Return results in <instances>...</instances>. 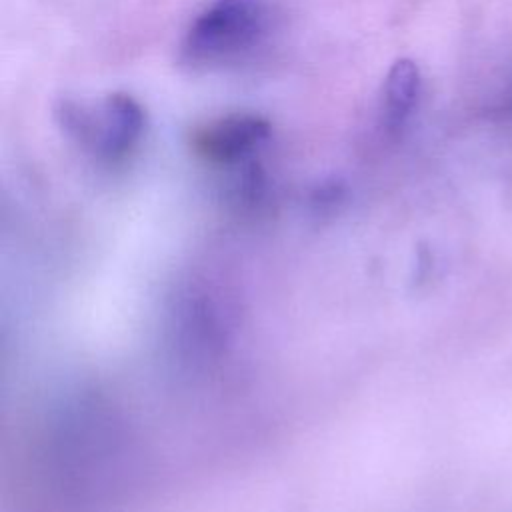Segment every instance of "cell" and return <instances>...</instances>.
<instances>
[{"label":"cell","instance_id":"cell-2","mask_svg":"<svg viewBox=\"0 0 512 512\" xmlns=\"http://www.w3.org/2000/svg\"><path fill=\"white\" fill-rule=\"evenodd\" d=\"M56 116L70 140L102 160L130 154L146 126L144 108L126 92L108 94L98 102L62 100Z\"/></svg>","mask_w":512,"mask_h":512},{"label":"cell","instance_id":"cell-3","mask_svg":"<svg viewBox=\"0 0 512 512\" xmlns=\"http://www.w3.org/2000/svg\"><path fill=\"white\" fill-rule=\"evenodd\" d=\"M272 126L258 114H228L214 118L192 132L194 152L218 164H234L252 156L268 138Z\"/></svg>","mask_w":512,"mask_h":512},{"label":"cell","instance_id":"cell-1","mask_svg":"<svg viewBox=\"0 0 512 512\" xmlns=\"http://www.w3.org/2000/svg\"><path fill=\"white\" fill-rule=\"evenodd\" d=\"M270 8L266 0H212L190 24L182 58L192 66L230 62L266 36Z\"/></svg>","mask_w":512,"mask_h":512},{"label":"cell","instance_id":"cell-4","mask_svg":"<svg viewBox=\"0 0 512 512\" xmlns=\"http://www.w3.org/2000/svg\"><path fill=\"white\" fill-rule=\"evenodd\" d=\"M420 94V70L414 60L398 58L382 88V122L388 130H400L412 116Z\"/></svg>","mask_w":512,"mask_h":512}]
</instances>
